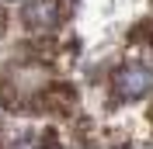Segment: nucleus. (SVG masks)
I'll return each instance as SVG.
<instances>
[{"label":"nucleus","mask_w":153,"mask_h":149,"mask_svg":"<svg viewBox=\"0 0 153 149\" xmlns=\"http://www.w3.org/2000/svg\"><path fill=\"white\" fill-rule=\"evenodd\" d=\"M21 21H25V28H31L35 35L56 28L59 24V0H28V4L21 7Z\"/></svg>","instance_id":"obj_2"},{"label":"nucleus","mask_w":153,"mask_h":149,"mask_svg":"<svg viewBox=\"0 0 153 149\" xmlns=\"http://www.w3.org/2000/svg\"><path fill=\"white\" fill-rule=\"evenodd\" d=\"M153 87V66L150 63H129L115 73V97L118 101H139Z\"/></svg>","instance_id":"obj_1"},{"label":"nucleus","mask_w":153,"mask_h":149,"mask_svg":"<svg viewBox=\"0 0 153 149\" xmlns=\"http://www.w3.org/2000/svg\"><path fill=\"white\" fill-rule=\"evenodd\" d=\"M35 104L42 111H49V114H66L76 104V90L70 83H52V87H45V90L35 97Z\"/></svg>","instance_id":"obj_3"},{"label":"nucleus","mask_w":153,"mask_h":149,"mask_svg":"<svg viewBox=\"0 0 153 149\" xmlns=\"http://www.w3.org/2000/svg\"><path fill=\"white\" fill-rule=\"evenodd\" d=\"M136 38H139V42H150V45H153V21H143V24L136 28Z\"/></svg>","instance_id":"obj_4"}]
</instances>
